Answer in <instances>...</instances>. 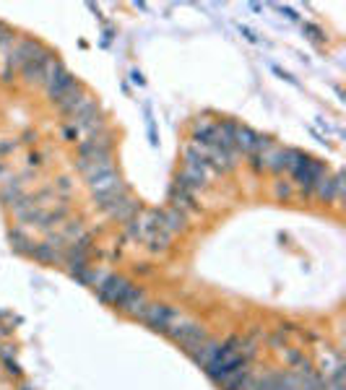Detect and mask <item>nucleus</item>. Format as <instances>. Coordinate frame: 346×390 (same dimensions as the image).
Wrapping results in <instances>:
<instances>
[{
	"label": "nucleus",
	"instance_id": "obj_6",
	"mask_svg": "<svg viewBox=\"0 0 346 390\" xmlns=\"http://www.w3.org/2000/svg\"><path fill=\"white\" fill-rule=\"evenodd\" d=\"M50 63H52V55L50 52H44L39 50L34 55V58L26 63L24 68H21V76L29 81V84H42L44 81V73H47V68H50Z\"/></svg>",
	"mask_w": 346,
	"mask_h": 390
},
{
	"label": "nucleus",
	"instance_id": "obj_7",
	"mask_svg": "<svg viewBox=\"0 0 346 390\" xmlns=\"http://www.w3.org/2000/svg\"><path fill=\"white\" fill-rule=\"evenodd\" d=\"M341 177L338 175H323L321 177V182L315 185V190L312 193L318 195V198H323V201H341Z\"/></svg>",
	"mask_w": 346,
	"mask_h": 390
},
{
	"label": "nucleus",
	"instance_id": "obj_1",
	"mask_svg": "<svg viewBox=\"0 0 346 390\" xmlns=\"http://www.w3.org/2000/svg\"><path fill=\"white\" fill-rule=\"evenodd\" d=\"M289 175L295 177V182L302 187L305 193H312L315 185L321 182V177L326 175V167H323L321 161L310 159V156H305L300 151H292V159H289Z\"/></svg>",
	"mask_w": 346,
	"mask_h": 390
},
{
	"label": "nucleus",
	"instance_id": "obj_5",
	"mask_svg": "<svg viewBox=\"0 0 346 390\" xmlns=\"http://www.w3.org/2000/svg\"><path fill=\"white\" fill-rule=\"evenodd\" d=\"M133 287V284H128L125 279H120V276H104V281L96 287V294L104 299V302H110V305L120 307L122 297L128 294V289Z\"/></svg>",
	"mask_w": 346,
	"mask_h": 390
},
{
	"label": "nucleus",
	"instance_id": "obj_4",
	"mask_svg": "<svg viewBox=\"0 0 346 390\" xmlns=\"http://www.w3.org/2000/svg\"><path fill=\"white\" fill-rule=\"evenodd\" d=\"M169 336H172L177 344H180L188 354H193L196 348L203 344V341L208 339L206 333H203V328L200 325H196V322H191V320H185V317H180V320L174 322V328L169 331Z\"/></svg>",
	"mask_w": 346,
	"mask_h": 390
},
{
	"label": "nucleus",
	"instance_id": "obj_3",
	"mask_svg": "<svg viewBox=\"0 0 346 390\" xmlns=\"http://www.w3.org/2000/svg\"><path fill=\"white\" fill-rule=\"evenodd\" d=\"M182 315L177 313V310H172V307L167 305H151L148 302L146 310H143V315H141V320L146 322L151 331H159V333H167L169 336V331L174 328V322L180 320Z\"/></svg>",
	"mask_w": 346,
	"mask_h": 390
},
{
	"label": "nucleus",
	"instance_id": "obj_8",
	"mask_svg": "<svg viewBox=\"0 0 346 390\" xmlns=\"http://www.w3.org/2000/svg\"><path fill=\"white\" fill-rule=\"evenodd\" d=\"M146 294L141 291L139 287H130L128 289V294L122 297V302H120V307L125 310L128 315H136V317H141L143 315V310H146Z\"/></svg>",
	"mask_w": 346,
	"mask_h": 390
},
{
	"label": "nucleus",
	"instance_id": "obj_2",
	"mask_svg": "<svg viewBox=\"0 0 346 390\" xmlns=\"http://www.w3.org/2000/svg\"><path fill=\"white\" fill-rule=\"evenodd\" d=\"M42 86L47 89V96H50L52 102H58L63 94L70 92L73 86H76V78L70 76L68 70L63 68L58 60H52L50 68H47V73H44V81Z\"/></svg>",
	"mask_w": 346,
	"mask_h": 390
}]
</instances>
